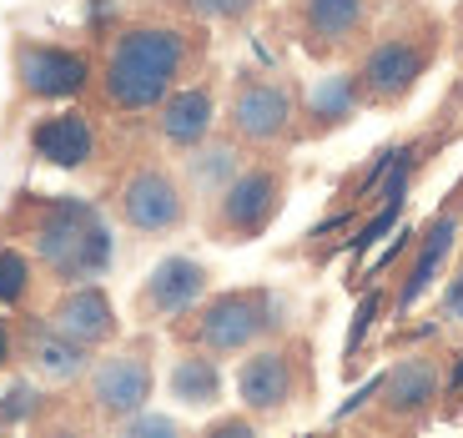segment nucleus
<instances>
[{
  "label": "nucleus",
  "instance_id": "25",
  "mask_svg": "<svg viewBox=\"0 0 463 438\" xmlns=\"http://www.w3.org/2000/svg\"><path fill=\"white\" fill-rule=\"evenodd\" d=\"M453 31H458V51H463V5H458V15H453Z\"/></svg>",
  "mask_w": 463,
  "mask_h": 438
},
{
  "label": "nucleus",
  "instance_id": "13",
  "mask_svg": "<svg viewBox=\"0 0 463 438\" xmlns=\"http://www.w3.org/2000/svg\"><path fill=\"white\" fill-rule=\"evenodd\" d=\"M458 237H463V196H458V186H453V196L413 232V243H408L403 262H398L393 292H388V312H393V318H408V312L433 292V282L443 277Z\"/></svg>",
  "mask_w": 463,
  "mask_h": 438
},
{
  "label": "nucleus",
  "instance_id": "14",
  "mask_svg": "<svg viewBox=\"0 0 463 438\" xmlns=\"http://www.w3.org/2000/svg\"><path fill=\"white\" fill-rule=\"evenodd\" d=\"M207 292H212V267L197 262V257L172 252L151 267V272L141 277V288L131 292V318H137L141 328H166V323H176L182 312L197 308Z\"/></svg>",
  "mask_w": 463,
  "mask_h": 438
},
{
  "label": "nucleus",
  "instance_id": "4",
  "mask_svg": "<svg viewBox=\"0 0 463 438\" xmlns=\"http://www.w3.org/2000/svg\"><path fill=\"white\" fill-rule=\"evenodd\" d=\"M288 312H292V302L278 288H262V282L222 288V292H207L176 323H166V338L176 348H197V353H212L217 363H227V357H242L247 348L267 343V338L288 333L292 328Z\"/></svg>",
  "mask_w": 463,
  "mask_h": 438
},
{
  "label": "nucleus",
  "instance_id": "6",
  "mask_svg": "<svg viewBox=\"0 0 463 438\" xmlns=\"http://www.w3.org/2000/svg\"><path fill=\"white\" fill-rule=\"evenodd\" d=\"M302 81L288 71L242 66L222 91V131L247 157H288L302 147Z\"/></svg>",
  "mask_w": 463,
  "mask_h": 438
},
{
  "label": "nucleus",
  "instance_id": "18",
  "mask_svg": "<svg viewBox=\"0 0 463 438\" xmlns=\"http://www.w3.org/2000/svg\"><path fill=\"white\" fill-rule=\"evenodd\" d=\"M21 318V368L31 373L35 383H46V388H71V383L86 373V363H91V348L71 343L66 333H56V328L41 318V312H15Z\"/></svg>",
  "mask_w": 463,
  "mask_h": 438
},
{
  "label": "nucleus",
  "instance_id": "9",
  "mask_svg": "<svg viewBox=\"0 0 463 438\" xmlns=\"http://www.w3.org/2000/svg\"><path fill=\"white\" fill-rule=\"evenodd\" d=\"M292 192L288 157H247L232 182L202 207V232L222 247H247L272 232Z\"/></svg>",
  "mask_w": 463,
  "mask_h": 438
},
{
  "label": "nucleus",
  "instance_id": "2",
  "mask_svg": "<svg viewBox=\"0 0 463 438\" xmlns=\"http://www.w3.org/2000/svg\"><path fill=\"white\" fill-rule=\"evenodd\" d=\"M5 243L31 252L35 272L51 292L71 282H91L111 267V222L96 202L71 192H21L0 217Z\"/></svg>",
  "mask_w": 463,
  "mask_h": 438
},
{
  "label": "nucleus",
  "instance_id": "11",
  "mask_svg": "<svg viewBox=\"0 0 463 438\" xmlns=\"http://www.w3.org/2000/svg\"><path fill=\"white\" fill-rule=\"evenodd\" d=\"M378 5L383 0H288L282 5V31L307 61L343 66L373 35Z\"/></svg>",
  "mask_w": 463,
  "mask_h": 438
},
{
  "label": "nucleus",
  "instance_id": "1",
  "mask_svg": "<svg viewBox=\"0 0 463 438\" xmlns=\"http://www.w3.org/2000/svg\"><path fill=\"white\" fill-rule=\"evenodd\" d=\"M212 25L186 21L172 11H137L116 21L96 46V76L86 106L101 121L141 127L176 86L197 81L212 56Z\"/></svg>",
  "mask_w": 463,
  "mask_h": 438
},
{
  "label": "nucleus",
  "instance_id": "5",
  "mask_svg": "<svg viewBox=\"0 0 463 438\" xmlns=\"http://www.w3.org/2000/svg\"><path fill=\"white\" fill-rule=\"evenodd\" d=\"M106 212H111L131 237L162 243V237H176V232L192 227L197 202L186 192L176 162H166L156 147H137L111 167V176H106Z\"/></svg>",
  "mask_w": 463,
  "mask_h": 438
},
{
  "label": "nucleus",
  "instance_id": "15",
  "mask_svg": "<svg viewBox=\"0 0 463 438\" xmlns=\"http://www.w3.org/2000/svg\"><path fill=\"white\" fill-rule=\"evenodd\" d=\"M151 121V147H162V151H186V147H197V141H207L212 131L222 127V101H217V76H207L202 71L197 81H186L176 86L172 96H166L156 111L146 116Z\"/></svg>",
  "mask_w": 463,
  "mask_h": 438
},
{
  "label": "nucleus",
  "instance_id": "17",
  "mask_svg": "<svg viewBox=\"0 0 463 438\" xmlns=\"http://www.w3.org/2000/svg\"><path fill=\"white\" fill-rule=\"evenodd\" d=\"M31 151L56 172H86L101 157V116L91 106H66V111L35 116L31 121Z\"/></svg>",
  "mask_w": 463,
  "mask_h": 438
},
{
  "label": "nucleus",
  "instance_id": "22",
  "mask_svg": "<svg viewBox=\"0 0 463 438\" xmlns=\"http://www.w3.org/2000/svg\"><path fill=\"white\" fill-rule=\"evenodd\" d=\"M35 288H41V272L31 252L21 243H0V312H31Z\"/></svg>",
  "mask_w": 463,
  "mask_h": 438
},
{
  "label": "nucleus",
  "instance_id": "20",
  "mask_svg": "<svg viewBox=\"0 0 463 438\" xmlns=\"http://www.w3.org/2000/svg\"><path fill=\"white\" fill-rule=\"evenodd\" d=\"M242 162H247V151L237 147L222 127L212 131L207 141H197V147L176 151V172H182V182H186V192H192L197 207H207L212 196L232 182V172H237Z\"/></svg>",
  "mask_w": 463,
  "mask_h": 438
},
{
  "label": "nucleus",
  "instance_id": "19",
  "mask_svg": "<svg viewBox=\"0 0 463 438\" xmlns=\"http://www.w3.org/2000/svg\"><path fill=\"white\" fill-rule=\"evenodd\" d=\"M368 111L358 96V86H353V71H333V76H323V81L302 86V141H327L337 137L343 127H353L358 116Z\"/></svg>",
  "mask_w": 463,
  "mask_h": 438
},
{
  "label": "nucleus",
  "instance_id": "12",
  "mask_svg": "<svg viewBox=\"0 0 463 438\" xmlns=\"http://www.w3.org/2000/svg\"><path fill=\"white\" fill-rule=\"evenodd\" d=\"M439 398H449V357L439 348H418L403 353L388 373L373 378L368 404L373 414L363 418L368 428H423L439 408Z\"/></svg>",
  "mask_w": 463,
  "mask_h": 438
},
{
  "label": "nucleus",
  "instance_id": "23",
  "mask_svg": "<svg viewBox=\"0 0 463 438\" xmlns=\"http://www.w3.org/2000/svg\"><path fill=\"white\" fill-rule=\"evenodd\" d=\"M262 5L267 0H156V11L186 15V21H202V25H222V31H242V25H252Z\"/></svg>",
  "mask_w": 463,
  "mask_h": 438
},
{
  "label": "nucleus",
  "instance_id": "16",
  "mask_svg": "<svg viewBox=\"0 0 463 438\" xmlns=\"http://www.w3.org/2000/svg\"><path fill=\"white\" fill-rule=\"evenodd\" d=\"M41 318H46L56 333H66L71 343L91 348V353H101V348H111L116 338H121V318H116V302L111 292L101 288V282H71V288H56L51 292V302L41 308Z\"/></svg>",
  "mask_w": 463,
  "mask_h": 438
},
{
  "label": "nucleus",
  "instance_id": "24",
  "mask_svg": "<svg viewBox=\"0 0 463 438\" xmlns=\"http://www.w3.org/2000/svg\"><path fill=\"white\" fill-rule=\"evenodd\" d=\"M11 368H21V318L0 312V378Z\"/></svg>",
  "mask_w": 463,
  "mask_h": 438
},
{
  "label": "nucleus",
  "instance_id": "7",
  "mask_svg": "<svg viewBox=\"0 0 463 438\" xmlns=\"http://www.w3.org/2000/svg\"><path fill=\"white\" fill-rule=\"evenodd\" d=\"M151 393H156V333L141 328L137 338H116L111 348L91 353L66 398L76 408V424L121 428L127 418L146 414Z\"/></svg>",
  "mask_w": 463,
  "mask_h": 438
},
{
  "label": "nucleus",
  "instance_id": "10",
  "mask_svg": "<svg viewBox=\"0 0 463 438\" xmlns=\"http://www.w3.org/2000/svg\"><path fill=\"white\" fill-rule=\"evenodd\" d=\"M96 76V51L41 41V35H11V86L21 106H71L86 101Z\"/></svg>",
  "mask_w": 463,
  "mask_h": 438
},
{
  "label": "nucleus",
  "instance_id": "21",
  "mask_svg": "<svg viewBox=\"0 0 463 438\" xmlns=\"http://www.w3.org/2000/svg\"><path fill=\"white\" fill-rule=\"evenodd\" d=\"M222 363L212 353H197V348H176L172 368H166V393H172L176 408H217L222 404Z\"/></svg>",
  "mask_w": 463,
  "mask_h": 438
},
{
  "label": "nucleus",
  "instance_id": "3",
  "mask_svg": "<svg viewBox=\"0 0 463 438\" xmlns=\"http://www.w3.org/2000/svg\"><path fill=\"white\" fill-rule=\"evenodd\" d=\"M443 46H449V21L433 5H403L398 15L373 25V35L347 61L353 86H358L368 111H403L418 96V86L433 76Z\"/></svg>",
  "mask_w": 463,
  "mask_h": 438
},
{
  "label": "nucleus",
  "instance_id": "8",
  "mask_svg": "<svg viewBox=\"0 0 463 438\" xmlns=\"http://www.w3.org/2000/svg\"><path fill=\"white\" fill-rule=\"evenodd\" d=\"M237 404L257 418V428L282 424L292 408H302L317 393V363H313V338L307 333H278L267 343L247 348L237 363Z\"/></svg>",
  "mask_w": 463,
  "mask_h": 438
}]
</instances>
